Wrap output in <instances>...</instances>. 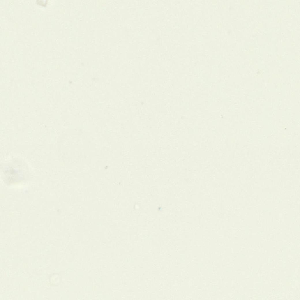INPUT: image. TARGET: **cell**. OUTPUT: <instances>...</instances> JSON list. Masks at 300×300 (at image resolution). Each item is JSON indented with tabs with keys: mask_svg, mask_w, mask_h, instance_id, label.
<instances>
[{
	"mask_svg": "<svg viewBox=\"0 0 300 300\" xmlns=\"http://www.w3.org/2000/svg\"><path fill=\"white\" fill-rule=\"evenodd\" d=\"M49 280L51 284L55 286L59 284L60 278L59 274L53 273L50 276Z\"/></svg>",
	"mask_w": 300,
	"mask_h": 300,
	"instance_id": "obj_1",
	"label": "cell"
}]
</instances>
